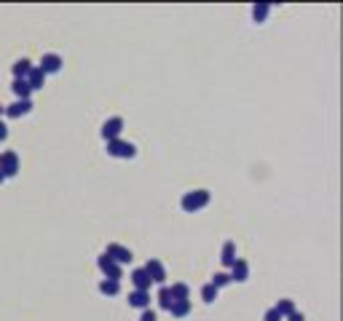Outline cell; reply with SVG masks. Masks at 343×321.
<instances>
[{"label":"cell","mask_w":343,"mask_h":321,"mask_svg":"<svg viewBox=\"0 0 343 321\" xmlns=\"http://www.w3.org/2000/svg\"><path fill=\"white\" fill-rule=\"evenodd\" d=\"M209 201H212V193H209V190H193V193H185V196H183L180 206H183L185 214H193V211H198V209H204Z\"/></svg>","instance_id":"1"},{"label":"cell","mask_w":343,"mask_h":321,"mask_svg":"<svg viewBox=\"0 0 343 321\" xmlns=\"http://www.w3.org/2000/svg\"><path fill=\"white\" fill-rule=\"evenodd\" d=\"M108 156H113V158H134L137 156V147L132 145V142H124V139H113V142H108Z\"/></svg>","instance_id":"2"},{"label":"cell","mask_w":343,"mask_h":321,"mask_svg":"<svg viewBox=\"0 0 343 321\" xmlns=\"http://www.w3.org/2000/svg\"><path fill=\"white\" fill-rule=\"evenodd\" d=\"M97 265H99V270H102L105 279H110V281H121V279H124V268L115 265L108 254H99V257H97Z\"/></svg>","instance_id":"3"},{"label":"cell","mask_w":343,"mask_h":321,"mask_svg":"<svg viewBox=\"0 0 343 321\" xmlns=\"http://www.w3.org/2000/svg\"><path fill=\"white\" fill-rule=\"evenodd\" d=\"M105 254H108L115 265H129L134 260V254H132V249H126V246H121V244H108V249H105Z\"/></svg>","instance_id":"4"},{"label":"cell","mask_w":343,"mask_h":321,"mask_svg":"<svg viewBox=\"0 0 343 321\" xmlns=\"http://www.w3.org/2000/svg\"><path fill=\"white\" fill-rule=\"evenodd\" d=\"M0 172H3L6 180H11V177L19 174V156H16L14 150H8V153L0 156Z\"/></svg>","instance_id":"5"},{"label":"cell","mask_w":343,"mask_h":321,"mask_svg":"<svg viewBox=\"0 0 343 321\" xmlns=\"http://www.w3.org/2000/svg\"><path fill=\"white\" fill-rule=\"evenodd\" d=\"M145 273L150 276L153 284H158V287L167 284V268H164L161 260H148V263H145Z\"/></svg>","instance_id":"6"},{"label":"cell","mask_w":343,"mask_h":321,"mask_svg":"<svg viewBox=\"0 0 343 321\" xmlns=\"http://www.w3.org/2000/svg\"><path fill=\"white\" fill-rule=\"evenodd\" d=\"M121 132H124V118H110V121H105V126H102V139L105 142L121 139Z\"/></svg>","instance_id":"7"},{"label":"cell","mask_w":343,"mask_h":321,"mask_svg":"<svg viewBox=\"0 0 343 321\" xmlns=\"http://www.w3.org/2000/svg\"><path fill=\"white\" fill-rule=\"evenodd\" d=\"M38 67L43 70V75H56L59 70H62V56H59V54H43Z\"/></svg>","instance_id":"8"},{"label":"cell","mask_w":343,"mask_h":321,"mask_svg":"<svg viewBox=\"0 0 343 321\" xmlns=\"http://www.w3.org/2000/svg\"><path fill=\"white\" fill-rule=\"evenodd\" d=\"M231 284L236 281V284H244L247 279H250V263H247V260H236V263L231 265Z\"/></svg>","instance_id":"9"},{"label":"cell","mask_w":343,"mask_h":321,"mask_svg":"<svg viewBox=\"0 0 343 321\" xmlns=\"http://www.w3.org/2000/svg\"><path fill=\"white\" fill-rule=\"evenodd\" d=\"M30 110H32V102L30 99H16L14 104L6 107V115L8 118H22V115H27Z\"/></svg>","instance_id":"10"},{"label":"cell","mask_w":343,"mask_h":321,"mask_svg":"<svg viewBox=\"0 0 343 321\" xmlns=\"http://www.w3.org/2000/svg\"><path fill=\"white\" fill-rule=\"evenodd\" d=\"M132 284H134V289H139V292H150V276L145 273V268H137V270H132Z\"/></svg>","instance_id":"11"},{"label":"cell","mask_w":343,"mask_h":321,"mask_svg":"<svg viewBox=\"0 0 343 321\" xmlns=\"http://www.w3.org/2000/svg\"><path fill=\"white\" fill-rule=\"evenodd\" d=\"M129 305H132V308H139V311H148V308H150V292L134 289L132 294H129Z\"/></svg>","instance_id":"12"},{"label":"cell","mask_w":343,"mask_h":321,"mask_svg":"<svg viewBox=\"0 0 343 321\" xmlns=\"http://www.w3.org/2000/svg\"><path fill=\"white\" fill-rule=\"evenodd\" d=\"M236 260H239V257H236V244L233 241H226V244H223V252H220V263L226 265V268H231Z\"/></svg>","instance_id":"13"},{"label":"cell","mask_w":343,"mask_h":321,"mask_svg":"<svg viewBox=\"0 0 343 321\" xmlns=\"http://www.w3.org/2000/svg\"><path fill=\"white\" fill-rule=\"evenodd\" d=\"M27 83H30V89H32V91H41V89L46 86L43 70H41V67H32V70H30V75H27Z\"/></svg>","instance_id":"14"},{"label":"cell","mask_w":343,"mask_h":321,"mask_svg":"<svg viewBox=\"0 0 343 321\" xmlns=\"http://www.w3.org/2000/svg\"><path fill=\"white\" fill-rule=\"evenodd\" d=\"M99 292H102L105 297H118V294H121V281L102 279V281H99Z\"/></svg>","instance_id":"15"},{"label":"cell","mask_w":343,"mask_h":321,"mask_svg":"<svg viewBox=\"0 0 343 321\" xmlns=\"http://www.w3.org/2000/svg\"><path fill=\"white\" fill-rule=\"evenodd\" d=\"M11 70H14V80H27L30 70H32V62H30V59H19Z\"/></svg>","instance_id":"16"},{"label":"cell","mask_w":343,"mask_h":321,"mask_svg":"<svg viewBox=\"0 0 343 321\" xmlns=\"http://www.w3.org/2000/svg\"><path fill=\"white\" fill-rule=\"evenodd\" d=\"M156 300H158V308H161V311H172V305H174V297H172V289H169V287H161V289H158V297H156Z\"/></svg>","instance_id":"17"},{"label":"cell","mask_w":343,"mask_h":321,"mask_svg":"<svg viewBox=\"0 0 343 321\" xmlns=\"http://www.w3.org/2000/svg\"><path fill=\"white\" fill-rule=\"evenodd\" d=\"M11 91H14L16 99H30V94H32L27 80H14V83H11Z\"/></svg>","instance_id":"18"},{"label":"cell","mask_w":343,"mask_h":321,"mask_svg":"<svg viewBox=\"0 0 343 321\" xmlns=\"http://www.w3.org/2000/svg\"><path fill=\"white\" fill-rule=\"evenodd\" d=\"M174 318H185L188 313H191V300H177L174 305H172V311H169Z\"/></svg>","instance_id":"19"},{"label":"cell","mask_w":343,"mask_h":321,"mask_svg":"<svg viewBox=\"0 0 343 321\" xmlns=\"http://www.w3.org/2000/svg\"><path fill=\"white\" fill-rule=\"evenodd\" d=\"M274 311H276L281 318H287V316L295 313V303H292V300H279V303L274 305Z\"/></svg>","instance_id":"20"},{"label":"cell","mask_w":343,"mask_h":321,"mask_svg":"<svg viewBox=\"0 0 343 321\" xmlns=\"http://www.w3.org/2000/svg\"><path fill=\"white\" fill-rule=\"evenodd\" d=\"M172 297H174V303L177 300H188L191 297V289H188V284H172Z\"/></svg>","instance_id":"21"},{"label":"cell","mask_w":343,"mask_h":321,"mask_svg":"<svg viewBox=\"0 0 343 321\" xmlns=\"http://www.w3.org/2000/svg\"><path fill=\"white\" fill-rule=\"evenodd\" d=\"M209 284H212L215 289H223V287H228V284H231V276H228L226 270H220V273H215V276H212Z\"/></svg>","instance_id":"22"},{"label":"cell","mask_w":343,"mask_h":321,"mask_svg":"<svg viewBox=\"0 0 343 321\" xmlns=\"http://www.w3.org/2000/svg\"><path fill=\"white\" fill-rule=\"evenodd\" d=\"M201 300H204L207 305H212L217 300V289L212 287V284H204V287H201Z\"/></svg>","instance_id":"23"},{"label":"cell","mask_w":343,"mask_h":321,"mask_svg":"<svg viewBox=\"0 0 343 321\" xmlns=\"http://www.w3.org/2000/svg\"><path fill=\"white\" fill-rule=\"evenodd\" d=\"M268 11H271V6H266V3H260V6H252V19L257 22H266V16H268Z\"/></svg>","instance_id":"24"},{"label":"cell","mask_w":343,"mask_h":321,"mask_svg":"<svg viewBox=\"0 0 343 321\" xmlns=\"http://www.w3.org/2000/svg\"><path fill=\"white\" fill-rule=\"evenodd\" d=\"M263 321H285V318H281V316L274 311V308H268V311H266V316H263Z\"/></svg>","instance_id":"25"},{"label":"cell","mask_w":343,"mask_h":321,"mask_svg":"<svg viewBox=\"0 0 343 321\" xmlns=\"http://www.w3.org/2000/svg\"><path fill=\"white\" fill-rule=\"evenodd\" d=\"M139 321H156V311H143V316H139Z\"/></svg>","instance_id":"26"},{"label":"cell","mask_w":343,"mask_h":321,"mask_svg":"<svg viewBox=\"0 0 343 321\" xmlns=\"http://www.w3.org/2000/svg\"><path fill=\"white\" fill-rule=\"evenodd\" d=\"M6 139H8V126L0 121V142H6Z\"/></svg>","instance_id":"27"},{"label":"cell","mask_w":343,"mask_h":321,"mask_svg":"<svg viewBox=\"0 0 343 321\" xmlns=\"http://www.w3.org/2000/svg\"><path fill=\"white\" fill-rule=\"evenodd\" d=\"M287 321H306V316H303V313H298V311H295L292 316H287Z\"/></svg>","instance_id":"28"},{"label":"cell","mask_w":343,"mask_h":321,"mask_svg":"<svg viewBox=\"0 0 343 321\" xmlns=\"http://www.w3.org/2000/svg\"><path fill=\"white\" fill-rule=\"evenodd\" d=\"M3 115H6V107H3V104H0V118H3Z\"/></svg>","instance_id":"29"},{"label":"cell","mask_w":343,"mask_h":321,"mask_svg":"<svg viewBox=\"0 0 343 321\" xmlns=\"http://www.w3.org/2000/svg\"><path fill=\"white\" fill-rule=\"evenodd\" d=\"M6 182V177H3V172H0V185H3Z\"/></svg>","instance_id":"30"}]
</instances>
